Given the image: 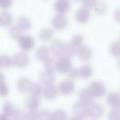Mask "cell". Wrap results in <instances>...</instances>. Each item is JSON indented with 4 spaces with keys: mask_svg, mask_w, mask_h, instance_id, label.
Returning a JSON list of instances; mask_svg holds the SVG:
<instances>
[{
    "mask_svg": "<svg viewBox=\"0 0 120 120\" xmlns=\"http://www.w3.org/2000/svg\"><path fill=\"white\" fill-rule=\"evenodd\" d=\"M72 68V61L68 57L63 56L56 60V70L60 73H68Z\"/></svg>",
    "mask_w": 120,
    "mask_h": 120,
    "instance_id": "cell-1",
    "label": "cell"
},
{
    "mask_svg": "<svg viewBox=\"0 0 120 120\" xmlns=\"http://www.w3.org/2000/svg\"><path fill=\"white\" fill-rule=\"evenodd\" d=\"M65 47L66 45L63 41H61L59 40H55L51 43V45H50V52L55 57L60 58V57L64 56Z\"/></svg>",
    "mask_w": 120,
    "mask_h": 120,
    "instance_id": "cell-2",
    "label": "cell"
},
{
    "mask_svg": "<svg viewBox=\"0 0 120 120\" xmlns=\"http://www.w3.org/2000/svg\"><path fill=\"white\" fill-rule=\"evenodd\" d=\"M74 115L85 119L89 117V106L82 102H77L72 107Z\"/></svg>",
    "mask_w": 120,
    "mask_h": 120,
    "instance_id": "cell-3",
    "label": "cell"
},
{
    "mask_svg": "<svg viewBox=\"0 0 120 120\" xmlns=\"http://www.w3.org/2000/svg\"><path fill=\"white\" fill-rule=\"evenodd\" d=\"M51 24L55 30H64L68 25L67 17L64 16V14H57L52 18Z\"/></svg>",
    "mask_w": 120,
    "mask_h": 120,
    "instance_id": "cell-4",
    "label": "cell"
},
{
    "mask_svg": "<svg viewBox=\"0 0 120 120\" xmlns=\"http://www.w3.org/2000/svg\"><path fill=\"white\" fill-rule=\"evenodd\" d=\"M13 59V65L19 68H23L28 66L30 63L29 56L25 53H18L14 56Z\"/></svg>",
    "mask_w": 120,
    "mask_h": 120,
    "instance_id": "cell-5",
    "label": "cell"
},
{
    "mask_svg": "<svg viewBox=\"0 0 120 120\" xmlns=\"http://www.w3.org/2000/svg\"><path fill=\"white\" fill-rule=\"evenodd\" d=\"M18 45L24 51H29L32 49L35 45V40L29 35H22L17 40Z\"/></svg>",
    "mask_w": 120,
    "mask_h": 120,
    "instance_id": "cell-6",
    "label": "cell"
},
{
    "mask_svg": "<svg viewBox=\"0 0 120 120\" xmlns=\"http://www.w3.org/2000/svg\"><path fill=\"white\" fill-rule=\"evenodd\" d=\"M89 90L95 95V97H98V98L104 96L105 94V91H106V88H105V85L101 82H99V81H95V82H92L90 85Z\"/></svg>",
    "mask_w": 120,
    "mask_h": 120,
    "instance_id": "cell-7",
    "label": "cell"
},
{
    "mask_svg": "<svg viewBox=\"0 0 120 120\" xmlns=\"http://www.w3.org/2000/svg\"><path fill=\"white\" fill-rule=\"evenodd\" d=\"M58 91L59 93L63 94V95H70L75 90V85L71 80H64L59 83L58 86Z\"/></svg>",
    "mask_w": 120,
    "mask_h": 120,
    "instance_id": "cell-8",
    "label": "cell"
},
{
    "mask_svg": "<svg viewBox=\"0 0 120 120\" xmlns=\"http://www.w3.org/2000/svg\"><path fill=\"white\" fill-rule=\"evenodd\" d=\"M79 99L80 102L90 106L94 104L95 97L89 89H82L79 93Z\"/></svg>",
    "mask_w": 120,
    "mask_h": 120,
    "instance_id": "cell-9",
    "label": "cell"
},
{
    "mask_svg": "<svg viewBox=\"0 0 120 120\" xmlns=\"http://www.w3.org/2000/svg\"><path fill=\"white\" fill-rule=\"evenodd\" d=\"M90 17V12L86 8H82L76 12V21L80 24H86L89 22Z\"/></svg>",
    "mask_w": 120,
    "mask_h": 120,
    "instance_id": "cell-10",
    "label": "cell"
},
{
    "mask_svg": "<svg viewBox=\"0 0 120 120\" xmlns=\"http://www.w3.org/2000/svg\"><path fill=\"white\" fill-rule=\"evenodd\" d=\"M41 105L40 98L34 95H30L25 100V106L28 110H37Z\"/></svg>",
    "mask_w": 120,
    "mask_h": 120,
    "instance_id": "cell-11",
    "label": "cell"
},
{
    "mask_svg": "<svg viewBox=\"0 0 120 120\" xmlns=\"http://www.w3.org/2000/svg\"><path fill=\"white\" fill-rule=\"evenodd\" d=\"M53 8L58 14H65L70 9V3L68 0H57Z\"/></svg>",
    "mask_w": 120,
    "mask_h": 120,
    "instance_id": "cell-12",
    "label": "cell"
},
{
    "mask_svg": "<svg viewBox=\"0 0 120 120\" xmlns=\"http://www.w3.org/2000/svg\"><path fill=\"white\" fill-rule=\"evenodd\" d=\"M77 54L79 58H81L84 62H87L92 58V51L87 45H82L81 47H79L77 49Z\"/></svg>",
    "mask_w": 120,
    "mask_h": 120,
    "instance_id": "cell-13",
    "label": "cell"
},
{
    "mask_svg": "<svg viewBox=\"0 0 120 120\" xmlns=\"http://www.w3.org/2000/svg\"><path fill=\"white\" fill-rule=\"evenodd\" d=\"M107 103L109 106L113 109L120 108V95L117 92H110L107 95Z\"/></svg>",
    "mask_w": 120,
    "mask_h": 120,
    "instance_id": "cell-14",
    "label": "cell"
},
{
    "mask_svg": "<svg viewBox=\"0 0 120 120\" xmlns=\"http://www.w3.org/2000/svg\"><path fill=\"white\" fill-rule=\"evenodd\" d=\"M32 82L27 77H22L17 82V88L22 93H26L30 91V89L31 87Z\"/></svg>",
    "mask_w": 120,
    "mask_h": 120,
    "instance_id": "cell-15",
    "label": "cell"
},
{
    "mask_svg": "<svg viewBox=\"0 0 120 120\" xmlns=\"http://www.w3.org/2000/svg\"><path fill=\"white\" fill-rule=\"evenodd\" d=\"M103 108L99 104H95L89 106V118L92 119H98L103 114Z\"/></svg>",
    "mask_w": 120,
    "mask_h": 120,
    "instance_id": "cell-16",
    "label": "cell"
},
{
    "mask_svg": "<svg viewBox=\"0 0 120 120\" xmlns=\"http://www.w3.org/2000/svg\"><path fill=\"white\" fill-rule=\"evenodd\" d=\"M58 89L55 86L49 85L44 86L43 96L47 100H53L57 97L58 94Z\"/></svg>",
    "mask_w": 120,
    "mask_h": 120,
    "instance_id": "cell-17",
    "label": "cell"
},
{
    "mask_svg": "<svg viewBox=\"0 0 120 120\" xmlns=\"http://www.w3.org/2000/svg\"><path fill=\"white\" fill-rule=\"evenodd\" d=\"M40 82L42 85H44V86H45L53 85V83H54V82H55L54 73L46 72V71L41 72L40 75Z\"/></svg>",
    "mask_w": 120,
    "mask_h": 120,
    "instance_id": "cell-18",
    "label": "cell"
},
{
    "mask_svg": "<svg viewBox=\"0 0 120 120\" xmlns=\"http://www.w3.org/2000/svg\"><path fill=\"white\" fill-rule=\"evenodd\" d=\"M17 112V109L13 103L10 101L6 102L3 107V113L9 118H13V116Z\"/></svg>",
    "mask_w": 120,
    "mask_h": 120,
    "instance_id": "cell-19",
    "label": "cell"
},
{
    "mask_svg": "<svg viewBox=\"0 0 120 120\" xmlns=\"http://www.w3.org/2000/svg\"><path fill=\"white\" fill-rule=\"evenodd\" d=\"M55 33L51 28H43L39 33V36L43 41H49L53 39Z\"/></svg>",
    "mask_w": 120,
    "mask_h": 120,
    "instance_id": "cell-20",
    "label": "cell"
},
{
    "mask_svg": "<svg viewBox=\"0 0 120 120\" xmlns=\"http://www.w3.org/2000/svg\"><path fill=\"white\" fill-rule=\"evenodd\" d=\"M23 29L18 25H13L9 30V35L14 40H18L21 36L23 35Z\"/></svg>",
    "mask_w": 120,
    "mask_h": 120,
    "instance_id": "cell-21",
    "label": "cell"
},
{
    "mask_svg": "<svg viewBox=\"0 0 120 120\" xmlns=\"http://www.w3.org/2000/svg\"><path fill=\"white\" fill-rule=\"evenodd\" d=\"M93 75V68L89 65H84L79 68V76L82 78L88 79Z\"/></svg>",
    "mask_w": 120,
    "mask_h": 120,
    "instance_id": "cell-22",
    "label": "cell"
},
{
    "mask_svg": "<svg viewBox=\"0 0 120 120\" xmlns=\"http://www.w3.org/2000/svg\"><path fill=\"white\" fill-rule=\"evenodd\" d=\"M36 57L39 60L45 61L48 58H49V49L45 46H41L38 48L36 51Z\"/></svg>",
    "mask_w": 120,
    "mask_h": 120,
    "instance_id": "cell-23",
    "label": "cell"
},
{
    "mask_svg": "<svg viewBox=\"0 0 120 120\" xmlns=\"http://www.w3.org/2000/svg\"><path fill=\"white\" fill-rule=\"evenodd\" d=\"M44 64H45V68L46 72H52L54 73L56 70V61H54L53 58H48L46 60L44 61Z\"/></svg>",
    "mask_w": 120,
    "mask_h": 120,
    "instance_id": "cell-24",
    "label": "cell"
},
{
    "mask_svg": "<svg viewBox=\"0 0 120 120\" xmlns=\"http://www.w3.org/2000/svg\"><path fill=\"white\" fill-rule=\"evenodd\" d=\"M12 15L8 12H3L0 15V25L2 26H8L12 23Z\"/></svg>",
    "mask_w": 120,
    "mask_h": 120,
    "instance_id": "cell-25",
    "label": "cell"
},
{
    "mask_svg": "<svg viewBox=\"0 0 120 120\" xmlns=\"http://www.w3.org/2000/svg\"><path fill=\"white\" fill-rule=\"evenodd\" d=\"M13 65V59L8 55H1L0 56V67L2 68H8Z\"/></svg>",
    "mask_w": 120,
    "mask_h": 120,
    "instance_id": "cell-26",
    "label": "cell"
},
{
    "mask_svg": "<svg viewBox=\"0 0 120 120\" xmlns=\"http://www.w3.org/2000/svg\"><path fill=\"white\" fill-rule=\"evenodd\" d=\"M43 90H44V87H42L40 84L32 83L31 87H30L29 92L30 93V95L40 97V95H43Z\"/></svg>",
    "mask_w": 120,
    "mask_h": 120,
    "instance_id": "cell-27",
    "label": "cell"
},
{
    "mask_svg": "<svg viewBox=\"0 0 120 120\" xmlns=\"http://www.w3.org/2000/svg\"><path fill=\"white\" fill-rule=\"evenodd\" d=\"M17 25L20 27H22L23 30H29L31 28V22L30 19L26 17H20L17 20Z\"/></svg>",
    "mask_w": 120,
    "mask_h": 120,
    "instance_id": "cell-28",
    "label": "cell"
},
{
    "mask_svg": "<svg viewBox=\"0 0 120 120\" xmlns=\"http://www.w3.org/2000/svg\"><path fill=\"white\" fill-rule=\"evenodd\" d=\"M53 120H68V116L64 109H58L53 113Z\"/></svg>",
    "mask_w": 120,
    "mask_h": 120,
    "instance_id": "cell-29",
    "label": "cell"
},
{
    "mask_svg": "<svg viewBox=\"0 0 120 120\" xmlns=\"http://www.w3.org/2000/svg\"><path fill=\"white\" fill-rule=\"evenodd\" d=\"M107 10H108V6L104 2L97 3L96 5L94 7V11L98 15H103V14L106 13Z\"/></svg>",
    "mask_w": 120,
    "mask_h": 120,
    "instance_id": "cell-30",
    "label": "cell"
},
{
    "mask_svg": "<svg viewBox=\"0 0 120 120\" xmlns=\"http://www.w3.org/2000/svg\"><path fill=\"white\" fill-rule=\"evenodd\" d=\"M82 42H83V36L81 34H77V35H73L72 38L71 39L70 45H72L73 47L78 49L82 45Z\"/></svg>",
    "mask_w": 120,
    "mask_h": 120,
    "instance_id": "cell-31",
    "label": "cell"
},
{
    "mask_svg": "<svg viewBox=\"0 0 120 120\" xmlns=\"http://www.w3.org/2000/svg\"><path fill=\"white\" fill-rule=\"evenodd\" d=\"M109 53L114 57H120V42H113L109 46Z\"/></svg>",
    "mask_w": 120,
    "mask_h": 120,
    "instance_id": "cell-32",
    "label": "cell"
},
{
    "mask_svg": "<svg viewBox=\"0 0 120 120\" xmlns=\"http://www.w3.org/2000/svg\"><path fill=\"white\" fill-rule=\"evenodd\" d=\"M77 53V49L73 47L72 45L68 44V45H66L65 47V52H64V56L66 57H72L75 54Z\"/></svg>",
    "mask_w": 120,
    "mask_h": 120,
    "instance_id": "cell-33",
    "label": "cell"
},
{
    "mask_svg": "<svg viewBox=\"0 0 120 120\" xmlns=\"http://www.w3.org/2000/svg\"><path fill=\"white\" fill-rule=\"evenodd\" d=\"M40 120H53V113L48 109L40 111Z\"/></svg>",
    "mask_w": 120,
    "mask_h": 120,
    "instance_id": "cell-34",
    "label": "cell"
},
{
    "mask_svg": "<svg viewBox=\"0 0 120 120\" xmlns=\"http://www.w3.org/2000/svg\"><path fill=\"white\" fill-rule=\"evenodd\" d=\"M109 120H120V109H113L109 113Z\"/></svg>",
    "mask_w": 120,
    "mask_h": 120,
    "instance_id": "cell-35",
    "label": "cell"
},
{
    "mask_svg": "<svg viewBox=\"0 0 120 120\" xmlns=\"http://www.w3.org/2000/svg\"><path fill=\"white\" fill-rule=\"evenodd\" d=\"M26 117L27 120H40V112L38 110H29Z\"/></svg>",
    "mask_w": 120,
    "mask_h": 120,
    "instance_id": "cell-36",
    "label": "cell"
},
{
    "mask_svg": "<svg viewBox=\"0 0 120 120\" xmlns=\"http://www.w3.org/2000/svg\"><path fill=\"white\" fill-rule=\"evenodd\" d=\"M82 5L84 6V8H94L96 4L97 0H82Z\"/></svg>",
    "mask_w": 120,
    "mask_h": 120,
    "instance_id": "cell-37",
    "label": "cell"
},
{
    "mask_svg": "<svg viewBox=\"0 0 120 120\" xmlns=\"http://www.w3.org/2000/svg\"><path fill=\"white\" fill-rule=\"evenodd\" d=\"M12 120H27L26 117V113L23 111H19L17 110V112L16 113V114L13 116Z\"/></svg>",
    "mask_w": 120,
    "mask_h": 120,
    "instance_id": "cell-38",
    "label": "cell"
},
{
    "mask_svg": "<svg viewBox=\"0 0 120 120\" xmlns=\"http://www.w3.org/2000/svg\"><path fill=\"white\" fill-rule=\"evenodd\" d=\"M68 76L70 79H76L79 76V69H77V68H72L68 72Z\"/></svg>",
    "mask_w": 120,
    "mask_h": 120,
    "instance_id": "cell-39",
    "label": "cell"
},
{
    "mask_svg": "<svg viewBox=\"0 0 120 120\" xmlns=\"http://www.w3.org/2000/svg\"><path fill=\"white\" fill-rule=\"evenodd\" d=\"M12 0H0V6L3 9H7L12 6Z\"/></svg>",
    "mask_w": 120,
    "mask_h": 120,
    "instance_id": "cell-40",
    "label": "cell"
},
{
    "mask_svg": "<svg viewBox=\"0 0 120 120\" xmlns=\"http://www.w3.org/2000/svg\"><path fill=\"white\" fill-rule=\"evenodd\" d=\"M8 86L5 82H2V86H1V95L2 96H6L8 94Z\"/></svg>",
    "mask_w": 120,
    "mask_h": 120,
    "instance_id": "cell-41",
    "label": "cell"
},
{
    "mask_svg": "<svg viewBox=\"0 0 120 120\" xmlns=\"http://www.w3.org/2000/svg\"><path fill=\"white\" fill-rule=\"evenodd\" d=\"M113 17H114L115 21L120 23V9H118L114 12V14H113Z\"/></svg>",
    "mask_w": 120,
    "mask_h": 120,
    "instance_id": "cell-42",
    "label": "cell"
},
{
    "mask_svg": "<svg viewBox=\"0 0 120 120\" xmlns=\"http://www.w3.org/2000/svg\"><path fill=\"white\" fill-rule=\"evenodd\" d=\"M0 120H11V119L9 117L6 116V115H4V113H3V114L1 115V117H0Z\"/></svg>",
    "mask_w": 120,
    "mask_h": 120,
    "instance_id": "cell-43",
    "label": "cell"
},
{
    "mask_svg": "<svg viewBox=\"0 0 120 120\" xmlns=\"http://www.w3.org/2000/svg\"><path fill=\"white\" fill-rule=\"evenodd\" d=\"M69 120H84V118H80V117H77V116H76V115H74V116L72 117Z\"/></svg>",
    "mask_w": 120,
    "mask_h": 120,
    "instance_id": "cell-44",
    "label": "cell"
},
{
    "mask_svg": "<svg viewBox=\"0 0 120 120\" xmlns=\"http://www.w3.org/2000/svg\"><path fill=\"white\" fill-rule=\"evenodd\" d=\"M118 66H119V68H120V60H119V62H118Z\"/></svg>",
    "mask_w": 120,
    "mask_h": 120,
    "instance_id": "cell-45",
    "label": "cell"
},
{
    "mask_svg": "<svg viewBox=\"0 0 120 120\" xmlns=\"http://www.w3.org/2000/svg\"><path fill=\"white\" fill-rule=\"evenodd\" d=\"M73 1H79V0H73Z\"/></svg>",
    "mask_w": 120,
    "mask_h": 120,
    "instance_id": "cell-46",
    "label": "cell"
},
{
    "mask_svg": "<svg viewBox=\"0 0 120 120\" xmlns=\"http://www.w3.org/2000/svg\"><path fill=\"white\" fill-rule=\"evenodd\" d=\"M92 120H97V119H92Z\"/></svg>",
    "mask_w": 120,
    "mask_h": 120,
    "instance_id": "cell-47",
    "label": "cell"
}]
</instances>
